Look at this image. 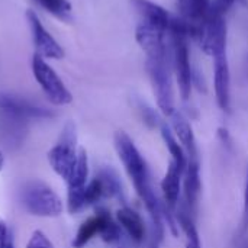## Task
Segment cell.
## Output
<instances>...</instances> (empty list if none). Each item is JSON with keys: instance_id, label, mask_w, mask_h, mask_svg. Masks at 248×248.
<instances>
[{"instance_id": "obj_1", "label": "cell", "mask_w": 248, "mask_h": 248, "mask_svg": "<svg viewBox=\"0 0 248 248\" xmlns=\"http://www.w3.org/2000/svg\"><path fill=\"white\" fill-rule=\"evenodd\" d=\"M147 71L151 78L154 93L157 97V105L163 115L171 116L174 109V93L171 83V62L169 51L166 49L161 54L147 57Z\"/></svg>"}, {"instance_id": "obj_2", "label": "cell", "mask_w": 248, "mask_h": 248, "mask_svg": "<svg viewBox=\"0 0 248 248\" xmlns=\"http://www.w3.org/2000/svg\"><path fill=\"white\" fill-rule=\"evenodd\" d=\"M22 205L26 212L39 218H55L64 211L60 196L41 180H32L23 186Z\"/></svg>"}, {"instance_id": "obj_3", "label": "cell", "mask_w": 248, "mask_h": 248, "mask_svg": "<svg viewBox=\"0 0 248 248\" xmlns=\"http://www.w3.org/2000/svg\"><path fill=\"white\" fill-rule=\"evenodd\" d=\"M77 128L73 121H68L55 145L48 151V163L55 174H58L65 183L71 176V171L77 161L78 147H77Z\"/></svg>"}, {"instance_id": "obj_4", "label": "cell", "mask_w": 248, "mask_h": 248, "mask_svg": "<svg viewBox=\"0 0 248 248\" xmlns=\"http://www.w3.org/2000/svg\"><path fill=\"white\" fill-rule=\"evenodd\" d=\"M115 150L118 157L125 167L134 187L137 192L144 189L150 185V174L145 160L142 158L141 153L138 151L137 145L134 144L132 138L125 131H116L113 137Z\"/></svg>"}, {"instance_id": "obj_5", "label": "cell", "mask_w": 248, "mask_h": 248, "mask_svg": "<svg viewBox=\"0 0 248 248\" xmlns=\"http://www.w3.org/2000/svg\"><path fill=\"white\" fill-rule=\"evenodd\" d=\"M31 68L36 83L46 96V99L57 106H65L73 102V94L61 80V77L52 70V67L38 54L32 55Z\"/></svg>"}, {"instance_id": "obj_6", "label": "cell", "mask_w": 248, "mask_h": 248, "mask_svg": "<svg viewBox=\"0 0 248 248\" xmlns=\"http://www.w3.org/2000/svg\"><path fill=\"white\" fill-rule=\"evenodd\" d=\"M26 20L31 29L32 42L35 45V54L48 60H61L64 58L62 46L54 39V36L48 32V29L42 25L39 16L35 10H26Z\"/></svg>"}, {"instance_id": "obj_7", "label": "cell", "mask_w": 248, "mask_h": 248, "mask_svg": "<svg viewBox=\"0 0 248 248\" xmlns=\"http://www.w3.org/2000/svg\"><path fill=\"white\" fill-rule=\"evenodd\" d=\"M173 42V65L179 84V92L182 100H189L192 93V65L189 57L187 39L180 35H171Z\"/></svg>"}, {"instance_id": "obj_8", "label": "cell", "mask_w": 248, "mask_h": 248, "mask_svg": "<svg viewBox=\"0 0 248 248\" xmlns=\"http://www.w3.org/2000/svg\"><path fill=\"white\" fill-rule=\"evenodd\" d=\"M201 48L212 55H224L227 49V22L224 16H211L205 23V33L201 41Z\"/></svg>"}, {"instance_id": "obj_9", "label": "cell", "mask_w": 248, "mask_h": 248, "mask_svg": "<svg viewBox=\"0 0 248 248\" xmlns=\"http://www.w3.org/2000/svg\"><path fill=\"white\" fill-rule=\"evenodd\" d=\"M0 109L6 112L9 116L17 119L26 118H51L52 112L44 109L23 97L15 94H0Z\"/></svg>"}, {"instance_id": "obj_10", "label": "cell", "mask_w": 248, "mask_h": 248, "mask_svg": "<svg viewBox=\"0 0 248 248\" xmlns=\"http://www.w3.org/2000/svg\"><path fill=\"white\" fill-rule=\"evenodd\" d=\"M215 60V74H214V87L217 103L221 110L230 112L231 109V74L227 55L214 57Z\"/></svg>"}, {"instance_id": "obj_11", "label": "cell", "mask_w": 248, "mask_h": 248, "mask_svg": "<svg viewBox=\"0 0 248 248\" xmlns=\"http://www.w3.org/2000/svg\"><path fill=\"white\" fill-rule=\"evenodd\" d=\"M135 39L138 45L147 52V55L161 54L167 49L164 44V31L145 22H141L137 26Z\"/></svg>"}, {"instance_id": "obj_12", "label": "cell", "mask_w": 248, "mask_h": 248, "mask_svg": "<svg viewBox=\"0 0 248 248\" xmlns=\"http://www.w3.org/2000/svg\"><path fill=\"white\" fill-rule=\"evenodd\" d=\"M129 1L132 7L137 10V13L142 17V22L150 23L164 32L169 29L171 16L164 7H161L160 4L151 0H129Z\"/></svg>"}, {"instance_id": "obj_13", "label": "cell", "mask_w": 248, "mask_h": 248, "mask_svg": "<svg viewBox=\"0 0 248 248\" xmlns=\"http://www.w3.org/2000/svg\"><path fill=\"white\" fill-rule=\"evenodd\" d=\"M109 212L105 211V209H99L96 212L94 217L86 219L80 228L77 230V234L74 237V241H73V247L74 248H83L92 238H94L96 235L100 234L103 225H105V221L108 218Z\"/></svg>"}, {"instance_id": "obj_14", "label": "cell", "mask_w": 248, "mask_h": 248, "mask_svg": "<svg viewBox=\"0 0 248 248\" xmlns=\"http://www.w3.org/2000/svg\"><path fill=\"white\" fill-rule=\"evenodd\" d=\"M180 186H182V171L177 169V166L170 161L167 171L164 174V179L161 180V190L164 196L166 205L173 209L180 198Z\"/></svg>"}, {"instance_id": "obj_15", "label": "cell", "mask_w": 248, "mask_h": 248, "mask_svg": "<svg viewBox=\"0 0 248 248\" xmlns=\"http://www.w3.org/2000/svg\"><path fill=\"white\" fill-rule=\"evenodd\" d=\"M116 221L118 224L128 232V235L135 241L141 243L145 238V225L140 214H137L134 209L124 206L118 209L116 212Z\"/></svg>"}, {"instance_id": "obj_16", "label": "cell", "mask_w": 248, "mask_h": 248, "mask_svg": "<svg viewBox=\"0 0 248 248\" xmlns=\"http://www.w3.org/2000/svg\"><path fill=\"white\" fill-rule=\"evenodd\" d=\"M186 179H185V196H186V202L190 208H193L199 199L201 195V189H202V183H201V169H199V163L196 160V157H190V160L187 161V167H186Z\"/></svg>"}, {"instance_id": "obj_17", "label": "cell", "mask_w": 248, "mask_h": 248, "mask_svg": "<svg viewBox=\"0 0 248 248\" xmlns=\"http://www.w3.org/2000/svg\"><path fill=\"white\" fill-rule=\"evenodd\" d=\"M170 118H171V126H173L176 137L183 144V147L189 151V155L195 157L196 155V141H195V134H193V129H192L189 121L183 116V113H180L177 110Z\"/></svg>"}, {"instance_id": "obj_18", "label": "cell", "mask_w": 248, "mask_h": 248, "mask_svg": "<svg viewBox=\"0 0 248 248\" xmlns=\"http://www.w3.org/2000/svg\"><path fill=\"white\" fill-rule=\"evenodd\" d=\"M180 16L190 22L206 23L211 9V0H177Z\"/></svg>"}, {"instance_id": "obj_19", "label": "cell", "mask_w": 248, "mask_h": 248, "mask_svg": "<svg viewBox=\"0 0 248 248\" xmlns=\"http://www.w3.org/2000/svg\"><path fill=\"white\" fill-rule=\"evenodd\" d=\"M160 131H161L163 141H164V144H166L169 153H170L171 157H173L171 161L177 166V169H179L182 173H185V171H186V167H187V157H186V154H185L182 145L179 144V141L176 140V137L173 135V132H171V129L167 126V124L161 122Z\"/></svg>"}, {"instance_id": "obj_20", "label": "cell", "mask_w": 248, "mask_h": 248, "mask_svg": "<svg viewBox=\"0 0 248 248\" xmlns=\"http://www.w3.org/2000/svg\"><path fill=\"white\" fill-rule=\"evenodd\" d=\"M177 222L180 230L186 235V248H202L199 232L195 227V222L190 217V214L185 208H179V212L176 214Z\"/></svg>"}, {"instance_id": "obj_21", "label": "cell", "mask_w": 248, "mask_h": 248, "mask_svg": "<svg viewBox=\"0 0 248 248\" xmlns=\"http://www.w3.org/2000/svg\"><path fill=\"white\" fill-rule=\"evenodd\" d=\"M39 7H42L49 15L58 17V19H70L73 6L68 0H33Z\"/></svg>"}, {"instance_id": "obj_22", "label": "cell", "mask_w": 248, "mask_h": 248, "mask_svg": "<svg viewBox=\"0 0 248 248\" xmlns=\"http://www.w3.org/2000/svg\"><path fill=\"white\" fill-rule=\"evenodd\" d=\"M97 179L100 180L102 183V187H103V196L105 198H112V196H116L119 192H121V185H119V180L116 177V174L110 170H103Z\"/></svg>"}, {"instance_id": "obj_23", "label": "cell", "mask_w": 248, "mask_h": 248, "mask_svg": "<svg viewBox=\"0 0 248 248\" xmlns=\"http://www.w3.org/2000/svg\"><path fill=\"white\" fill-rule=\"evenodd\" d=\"M100 238L108 243V244H112V243H116L119 238H121V230H119V225L118 222H115L112 219L110 215H108L106 221H105V225L100 231Z\"/></svg>"}, {"instance_id": "obj_24", "label": "cell", "mask_w": 248, "mask_h": 248, "mask_svg": "<svg viewBox=\"0 0 248 248\" xmlns=\"http://www.w3.org/2000/svg\"><path fill=\"white\" fill-rule=\"evenodd\" d=\"M103 196V187L102 183L97 177H94L90 183L86 185L84 189V203L86 205H93L96 202H99Z\"/></svg>"}, {"instance_id": "obj_25", "label": "cell", "mask_w": 248, "mask_h": 248, "mask_svg": "<svg viewBox=\"0 0 248 248\" xmlns=\"http://www.w3.org/2000/svg\"><path fill=\"white\" fill-rule=\"evenodd\" d=\"M26 248H54V244L42 231L36 230L31 234Z\"/></svg>"}, {"instance_id": "obj_26", "label": "cell", "mask_w": 248, "mask_h": 248, "mask_svg": "<svg viewBox=\"0 0 248 248\" xmlns=\"http://www.w3.org/2000/svg\"><path fill=\"white\" fill-rule=\"evenodd\" d=\"M140 113L142 116V121L150 126V128H155V126H160L161 125V119L160 116L157 115V112L154 109H151L150 106L144 105V103H140Z\"/></svg>"}, {"instance_id": "obj_27", "label": "cell", "mask_w": 248, "mask_h": 248, "mask_svg": "<svg viewBox=\"0 0 248 248\" xmlns=\"http://www.w3.org/2000/svg\"><path fill=\"white\" fill-rule=\"evenodd\" d=\"M9 228L3 218H0V248H6L9 244Z\"/></svg>"}, {"instance_id": "obj_28", "label": "cell", "mask_w": 248, "mask_h": 248, "mask_svg": "<svg viewBox=\"0 0 248 248\" xmlns=\"http://www.w3.org/2000/svg\"><path fill=\"white\" fill-rule=\"evenodd\" d=\"M243 230H248V173L247 180H246V187H244V214H243Z\"/></svg>"}, {"instance_id": "obj_29", "label": "cell", "mask_w": 248, "mask_h": 248, "mask_svg": "<svg viewBox=\"0 0 248 248\" xmlns=\"http://www.w3.org/2000/svg\"><path fill=\"white\" fill-rule=\"evenodd\" d=\"M217 135H218V138L221 140V142H222V144H225L227 147H231L232 140H231V135H230V132H228V129H227V128H224V126L218 128Z\"/></svg>"}, {"instance_id": "obj_30", "label": "cell", "mask_w": 248, "mask_h": 248, "mask_svg": "<svg viewBox=\"0 0 248 248\" xmlns=\"http://www.w3.org/2000/svg\"><path fill=\"white\" fill-rule=\"evenodd\" d=\"M234 1H235V0H221V3L225 6V9H227V10H228V9H230V7L234 4Z\"/></svg>"}, {"instance_id": "obj_31", "label": "cell", "mask_w": 248, "mask_h": 248, "mask_svg": "<svg viewBox=\"0 0 248 248\" xmlns=\"http://www.w3.org/2000/svg\"><path fill=\"white\" fill-rule=\"evenodd\" d=\"M3 167H4V155H3V153L0 150V171L3 170Z\"/></svg>"}, {"instance_id": "obj_32", "label": "cell", "mask_w": 248, "mask_h": 248, "mask_svg": "<svg viewBox=\"0 0 248 248\" xmlns=\"http://www.w3.org/2000/svg\"><path fill=\"white\" fill-rule=\"evenodd\" d=\"M6 248H15V246H13V241H12V240L9 241V244H7V247Z\"/></svg>"}, {"instance_id": "obj_33", "label": "cell", "mask_w": 248, "mask_h": 248, "mask_svg": "<svg viewBox=\"0 0 248 248\" xmlns=\"http://www.w3.org/2000/svg\"><path fill=\"white\" fill-rule=\"evenodd\" d=\"M153 248H157V247H153Z\"/></svg>"}]
</instances>
